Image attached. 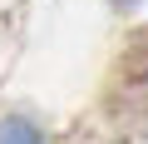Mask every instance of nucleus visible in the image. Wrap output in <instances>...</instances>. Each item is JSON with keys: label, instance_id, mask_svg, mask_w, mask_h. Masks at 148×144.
Segmentation results:
<instances>
[{"label": "nucleus", "instance_id": "f03ea898", "mask_svg": "<svg viewBox=\"0 0 148 144\" xmlns=\"http://www.w3.org/2000/svg\"><path fill=\"white\" fill-rule=\"evenodd\" d=\"M119 5H138V0H119Z\"/></svg>", "mask_w": 148, "mask_h": 144}, {"label": "nucleus", "instance_id": "f257e3e1", "mask_svg": "<svg viewBox=\"0 0 148 144\" xmlns=\"http://www.w3.org/2000/svg\"><path fill=\"white\" fill-rule=\"evenodd\" d=\"M0 144H40V129L30 119L10 114V119H0Z\"/></svg>", "mask_w": 148, "mask_h": 144}]
</instances>
